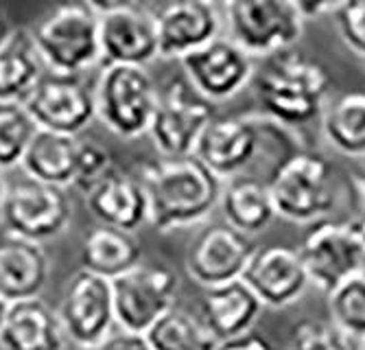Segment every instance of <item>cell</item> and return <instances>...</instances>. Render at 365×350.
<instances>
[{
  "mask_svg": "<svg viewBox=\"0 0 365 350\" xmlns=\"http://www.w3.org/2000/svg\"><path fill=\"white\" fill-rule=\"evenodd\" d=\"M149 204V224L158 232H171L202 224L219 206L221 182L197 160L155 158L136 175Z\"/></svg>",
  "mask_w": 365,
  "mask_h": 350,
  "instance_id": "obj_1",
  "label": "cell"
},
{
  "mask_svg": "<svg viewBox=\"0 0 365 350\" xmlns=\"http://www.w3.org/2000/svg\"><path fill=\"white\" fill-rule=\"evenodd\" d=\"M330 88L333 79L322 63L295 51L269 57L254 75V92L264 118L284 130L322 118Z\"/></svg>",
  "mask_w": 365,
  "mask_h": 350,
  "instance_id": "obj_2",
  "label": "cell"
},
{
  "mask_svg": "<svg viewBox=\"0 0 365 350\" xmlns=\"http://www.w3.org/2000/svg\"><path fill=\"white\" fill-rule=\"evenodd\" d=\"M276 217L313 226L328 219L337 204L335 169L328 158L311 149H293L276 163L267 180Z\"/></svg>",
  "mask_w": 365,
  "mask_h": 350,
  "instance_id": "obj_3",
  "label": "cell"
},
{
  "mask_svg": "<svg viewBox=\"0 0 365 350\" xmlns=\"http://www.w3.org/2000/svg\"><path fill=\"white\" fill-rule=\"evenodd\" d=\"M33 34L44 71L61 77H81L103 61L101 24L92 3L61 5Z\"/></svg>",
  "mask_w": 365,
  "mask_h": 350,
  "instance_id": "obj_4",
  "label": "cell"
},
{
  "mask_svg": "<svg viewBox=\"0 0 365 350\" xmlns=\"http://www.w3.org/2000/svg\"><path fill=\"white\" fill-rule=\"evenodd\" d=\"M221 11L225 38L252 59L287 53L304 34L307 20L295 0H230Z\"/></svg>",
  "mask_w": 365,
  "mask_h": 350,
  "instance_id": "obj_5",
  "label": "cell"
},
{
  "mask_svg": "<svg viewBox=\"0 0 365 350\" xmlns=\"http://www.w3.org/2000/svg\"><path fill=\"white\" fill-rule=\"evenodd\" d=\"M96 118L125 140L149 134L160 90L147 68L110 63L101 66L92 88Z\"/></svg>",
  "mask_w": 365,
  "mask_h": 350,
  "instance_id": "obj_6",
  "label": "cell"
},
{
  "mask_svg": "<svg viewBox=\"0 0 365 350\" xmlns=\"http://www.w3.org/2000/svg\"><path fill=\"white\" fill-rule=\"evenodd\" d=\"M116 326L125 335L145 337V333L175 309L180 280L167 267L138 265L110 280Z\"/></svg>",
  "mask_w": 365,
  "mask_h": 350,
  "instance_id": "obj_7",
  "label": "cell"
},
{
  "mask_svg": "<svg viewBox=\"0 0 365 350\" xmlns=\"http://www.w3.org/2000/svg\"><path fill=\"white\" fill-rule=\"evenodd\" d=\"M297 254L304 263L309 282L326 296L365 272V252L350 221H317L307 230Z\"/></svg>",
  "mask_w": 365,
  "mask_h": 350,
  "instance_id": "obj_8",
  "label": "cell"
},
{
  "mask_svg": "<svg viewBox=\"0 0 365 350\" xmlns=\"http://www.w3.org/2000/svg\"><path fill=\"white\" fill-rule=\"evenodd\" d=\"M101 24V66H140L160 59L153 9L134 0H90Z\"/></svg>",
  "mask_w": 365,
  "mask_h": 350,
  "instance_id": "obj_9",
  "label": "cell"
},
{
  "mask_svg": "<svg viewBox=\"0 0 365 350\" xmlns=\"http://www.w3.org/2000/svg\"><path fill=\"white\" fill-rule=\"evenodd\" d=\"M0 219L9 235L42 245L68 228L73 204L66 188L24 177L7 186Z\"/></svg>",
  "mask_w": 365,
  "mask_h": 350,
  "instance_id": "obj_10",
  "label": "cell"
},
{
  "mask_svg": "<svg viewBox=\"0 0 365 350\" xmlns=\"http://www.w3.org/2000/svg\"><path fill=\"white\" fill-rule=\"evenodd\" d=\"M215 118L212 103L199 97L186 79H171L167 90L160 92L149 136L160 158L195 155L199 140Z\"/></svg>",
  "mask_w": 365,
  "mask_h": 350,
  "instance_id": "obj_11",
  "label": "cell"
},
{
  "mask_svg": "<svg viewBox=\"0 0 365 350\" xmlns=\"http://www.w3.org/2000/svg\"><path fill=\"white\" fill-rule=\"evenodd\" d=\"M272 130V120L260 116H221L210 123L195 149V158L219 182L243 175L254 165Z\"/></svg>",
  "mask_w": 365,
  "mask_h": 350,
  "instance_id": "obj_12",
  "label": "cell"
},
{
  "mask_svg": "<svg viewBox=\"0 0 365 350\" xmlns=\"http://www.w3.org/2000/svg\"><path fill=\"white\" fill-rule=\"evenodd\" d=\"M63 335L75 348L96 346L114 335V298L112 282L79 269L71 276L59 304Z\"/></svg>",
  "mask_w": 365,
  "mask_h": 350,
  "instance_id": "obj_13",
  "label": "cell"
},
{
  "mask_svg": "<svg viewBox=\"0 0 365 350\" xmlns=\"http://www.w3.org/2000/svg\"><path fill=\"white\" fill-rule=\"evenodd\" d=\"M186 83L208 103L237 97L254 79V59L225 36L180 59Z\"/></svg>",
  "mask_w": 365,
  "mask_h": 350,
  "instance_id": "obj_14",
  "label": "cell"
},
{
  "mask_svg": "<svg viewBox=\"0 0 365 350\" xmlns=\"http://www.w3.org/2000/svg\"><path fill=\"white\" fill-rule=\"evenodd\" d=\"M254 249V239L225 224H210L190 241L184 267L199 287L212 289L241 280Z\"/></svg>",
  "mask_w": 365,
  "mask_h": 350,
  "instance_id": "obj_15",
  "label": "cell"
},
{
  "mask_svg": "<svg viewBox=\"0 0 365 350\" xmlns=\"http://www.w3.org/2000/svg\"><path fill=\"white\" fill-rule=\"evenodd\" d=\"M24 108L44 132L79 136L96 118L92 90L81 77H61L44 73Z\"/></svg>",
  "mask_w": 365,
  "mask_h": 350,
  "instance_id": "obj_16",
  "label": "cell"
},
{
  "mask_svg": "<svg viewBox=\"0 0 365 350\" xmlns=\"http://www.w3.org/2000/svg\"><path fill=\"white\" fill-rule=\"evenodd\" d=\"M153 14L162 59H184L223 34V11L210 0H178Z\"/></svg>",
  "mask_w": 365,
  "mask_h": 350,
  "instance_id": "obj_17",
  "label": "cell"
},
{
  "mask_svg": "<svg viewBox=\"0 0 365 350\" xmlns=\"http://www.w3.org/2000/svg\"><path fill=\"white\" fill-rule=\"evenodd\" d=\"M241 280L262 307L272 309L295 304L311 284L300 254L287 245L256 247Z\"/></svg>",
  "mask_w": 365,
  "mask_h": 350,
  "instance_id": "obj_18",
  "label": "cell"
},
{
  "mask_svg": "<svg viewBox=\"0 0 365 350\" xmlns=\"http://www.w3.org/2000/svg\"><path fill=\"white\" fill-rule=\"evenodd\" d=\"M88 210L101 226L134 235L149 224V204L136 175L112 169L86 193Z\"/></svg>",
  "mask_w": 365,
  "mask_h": 350,
  "instance_id": "obj_19",
  "label": "cell"
},
{
  "mask_svg": "<svg viewBox=\"0 0 365 350\" xmlns=\"http://www.w3.org/2000/svg\"><path fill=\"white\" fill-rule=\"evenodd\" d=\"M48 276V254L40 243L9 232L0 237V298L5 302L40 298Z\"/></svg>",
  "mask_w": 365,
  "mask_h": 350,
  "instance_id": "obj_20",
  "label": "cell"
},
{
  "mask_svg": "<svg viewBox=\"0 0 365 350\" xmlns=\"http://www.w3.org/2000/svg\"><path fill=\"white\" fill-rule=\"evenodd\" d=\"M262 302L243 280H232L227 284L204 289L202 322L215 335V339L223 344L252 333L254 324L262 315Z\"/></svg>",
  "mask_w": 365,
  "mask_h": 350,
  "instance_id": "obj_21",
  "label": "cell"
},
{
  "mask_svg": "<svg viewBox=\"0 0 365 350\" xmlns=\"http://www.w3.org/2000/svg\"><path fill=\"white\" fill-rule=\"evenodd\" d=\"M0 346L5 350H66L68 339L57 311L42 298H31L9 304Z\"/></svg>",
  "mask_w": 365,
  "mask_h": 350,
  "instance_id": "obj_22",
  "label": "cell"
},
{
  "mask_svg": "<svg viewBox=\"0 0 365 350\" xmlns=\"http://www.w3.org/2000/svg\"><path fill=\"white\" fill-rule=\"evenodd\" d=\"M219 208L223 224L250 239L260 235L276 219L267 182L245 175L230 180L221 188Z\"/></svg>",
  "mask_w": 365,
  "mask_h": 350,
  "instance_id": "obj_23",
  "label": "cell"
},
{
  "mask_svg": "<svg viewBox=\"0 0 365 350\" xmlns=\"http://www.w3.org/2000/svg\"><path fill=\"white\" fill-rule=\"evenodd\" d=\"M44 63L29 29H14L0 48V103H26L44 77Z\"/></svg>",
  "mask_w": 365,
  "mask_h": 350,
  "instance_id": "obj_24",
  "label": "cell"
},
{
  "mask_svg": "<svg viewBox=\"0 0 365 350\" xmlns=\"http://www.w3.org/2000/svg\"><path fill=\"white\" fill-rule=\"evenodd\" d=\"M81 140L77 136H63L40 130L31 140L20 169L29 180L68 188L75 184L77 158Z\"/></svg>",
  "mask_w": 365,
  "mask_h": 350,
  "instance_id": "obj_25",
  "label": "cell"
},
{
  "mask_svg": "<svg viewBox=\"0 0 365 350\" xmlns=\"http://www.w3.org/2000/svg\"><path fill=\"white\" fill-rule=\"evenodd\" d=\"M143 247L138 239L116 228L98 226L90 230L81 241V269L106 280H114L129 269L138 267Z\"/></svg>",
  "mask_w": 365,
  "mask_h": 350,
  "instance_id": "obj_26",
  "label": "cell"
},
{
  "mask_svg": "<svg viewBox=\"0 0 365 350\" xmlns=\"http://www.w3.org/2000/svg\"><path fill=\"white\" fill-rule=\"evenodd\" d=\"M322 134L335 151L365 160V92H344L328 101L322 114Z\"/></svg>",
  "mask_w": 365,
  "mask_h": 350,
  "instance_id": "obj_27",
  "label": "cell"
},
{
  "mask_svg": "<svg viewBox=\"0 0 365 350\" xmlns=\"http://www.w3.org/2000/svg\"><path fill=\"white\" fill-rule=\"evenodd\" d=\"M147 350H219V341L199 317L173 309L143 337Z\"/></svg>",
  "mask_w": 365,
  "mask_h": 350,
  "instance_id": "obj_28",
  "label": "cell"
},
{
  "mask_svg": "<svg viewBox=\"0 0 365 350\" xmlns=\"http://www.w3.org/2000/svg\"><path fill=\"white\" fill-rule=\"evenodd\" d=\"M330 324L350 341H365V272L328 294Z\"/></svg>",
  "mask_w": 365,
  "mask_h": 350,
  "instance_id": "obj_29",
  "label": "cell"
},
{
  "mask_svg": "<svg viewBox=\"0 0 365 350\" xmlns=\"http://www.w3.org/2000/svg\"><path fill=\"white\" fill-rule=\"evenodd\" d=\"M40 127L22 103H0V169L20 167Z\"/></svg>",
  "mask_w": 365,
  "mask_h": 350,
  "instance_id": "obj_30",
  "label": "cell"
},
{
  "mask_svg": "<svg viewBox=\"0 0 365 350\" xmlns=\"http://www.w3.org/2000/svg\"><path fill=\"white\" fill-rule=\"evenodd\" d=\"M287 350H352L350 339L344 337L330 322L302 320L291 329Z\"/></svg>",
  "mask_w": 365,
  "mask_h": 350,
  "instance_id": "obj_31",
  "label": "cell"
},
{
  "mask_svg": "<svg viewBox=\"0 0 365 350\" xmlns=\"http://www.w3.org/2000/svg\"><path fill=\"white\" fill-rule=\"evenodd\" d=\"M114 169L112 153L101 143L96 140H81L79 158H77V171H75V188H79L86 195L88 190L101 182Z\"/></svg>",
  "mask_w": 365,
  "mask_h": 350,
  "instance_id": "obj_32",
  "label": "cell"
},
{
  "mask_svg": "<svg viewBox=\"0 0 365 350\" xmlns=\"http://www.w3.org/2000/svg\"><path fill=\"white\" fill-rule=\"evenodd\" d=\"M333 18L346 48L365 59V0L341 3Z\"/></svg>",
  "mask_w": 365,
  "mask_h": 350,
  "instance_id": "obj_33",
  "label": "cell"
},
{
  "mask_svg": "<svg viewBox=\"0 0 365 350\" xmlns=\"http://www.w3.org/2000/svg\"><path fill=\"white\" fill-rule=\"evenodd\" d=\"M73 350H147L143 337L134 335H112L110 339L96 344V346H83V348H73Z\"/></svg>",
  "mask_w": 365,
  "mask_h": 350,
  "instance_id": "obj_34",
  "label": "cell"
},
{
  "mask_svg": "<svg viewBox=\"0 0 365 350\" xmlns=\"http://www.w3.org/2000/svg\"><path fill=\"white\" fill-rule=\"evenodd\" d=\"M219 350H276V348L267 337H262V335L252 331V333L241 335L237 339L219 344Z\"/></svg>",
  "mask_w": 365,
  "mask_h": 350,
  "instance_id": "obj_35",
  "label": "cell"
},
{
  "mask_svg": "<svg viewBox=\"0 0 365 350\" xmlns=\"http://www.w3.org/2000/svg\"><path fill=\"white\" fill-rule=\"evenodd\" d=\"M348 188H350V200L356 210V217H365V169L350 175Z\"/></svg>",
  "mask_w": 365,
  "mask_h": 350,
  "instance_id": "obj_36",
  "label": "cell"
},
{
  "mask_svg": "<svg viewBox=\"0 0 365 350\" xmlns=\"http://www.w3.org/2000/svg\"><path fill=\"white\" fill-rule=\"evenodd\" d=\"M341 3H297L304 20L322 18V16H335Z\"/></svg>",
  "mask_w": 365,
  "mask_h": 350,
  "instance_id": "obj_37",
  "label": "cell"
},
{
  "mask_svg": "<svg viewBox=\"0 0 365 350\" xmlns=\"http://www.w3.org/2000/svg\"><path fill=\"white\" fill-rule=\"evenodd\" d=\"M11 34H14V29L9 24V18H7V14L3 9H0V48L5 46V42L9 40Z\"/></svg>",
  "mask_w": 365,
  "mask_h": 350,
  "instance_id": "obj_38",
  "label": "cell"
},
{
  "mask_svg": "<svg viewBox=\"0 0 365 350\" xmlns=\"http://www.w3.org/2000/svg\"><path fill=\"white\" fill-rule=\"evenodd\" d=\"M350 226H352V230H354V235H356V239H359V243H361V247L365 252V217L350 219Z\"/></svg>",
  "mask_w": 365,
  "mask_h": 350,
  "instance_id": "obj_39",
  "label": "cell"
},
{
  "mask_svg": "<svg viewBox=\"0 0 365 350\" xmlns=\"http://www.w3.org/2000/svg\"><path fill=\"white\" fill-rule=\"evenodd\" d=\"M7 180H5V171L0 169V208H3V202H5V195H7Z\"/></svg>",
  "mask_w": 365,
  "mask_h": 350,
  "instance_id": "obj_40",
  "label": "cell"
},
{
  "mask_svg": "<svg viewBox=\"0 0 365 350\" xmlns=\"http://www.w3.org/2000/svg\"><path fill=\"white\" fill-rule=\"evenodd\" d=\"M7 311H9V302H5L3 298H0V333H3V326L7 320Z\"/></svg>",
  "mask_w": 365,
  "mask_h": 350,
  "instance_id": "obj_41",
  "label": "cell"
},
{
  "mask_svg": "<svg viewBox=\"0 0 365 350\" xmlns=\"http://www.w3.org/2000/svg\"><path fill=\"white\" fill-rule=\"evenodd\" d=\"M356 350H365V341H361V344H359V348H356Z\"/></svg>",
  "mask_w": 365,
  "mask_h": 350,
  "instance_id": "obj_42",
  "label": "cell"
}]
</instances>
